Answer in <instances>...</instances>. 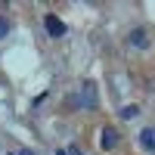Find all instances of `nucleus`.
<instances>
[{"label": "nucleus", "instance_id": "f257e3e1", "mask_svg": "<svg viewBox=\"0 0 155 155\" xmlns=\"http://www.w3.org/2000/svg\"><path fill=\"white\" fill-rule=\"evenodd\" d=\"M44 28H47L50 37H62V34H65V22H62L59 16H53V12H50V16L44 19Z\"/></svg>", "mask_w": 155, "mask_h": 155}, {"label": "nucleus", "instance_id": "f03ea898", "mask_svg": "<svg viewBox=\"0 0 155 155\" xmlns=\"http://www.w3.org/2000/svg\"><path fill=\"white\" fill-rule=\"evenodd\" d=\"M74 102H78V106H96V87L93 84H84L81 87V96H78Z\"/></svg>", "mask_w": 155, "mask_h": 155}, {"label": "nucleus", "instance_id": "7ed1b4c3", "mask_svg": "<svg viewBox=\"0 0 155 155\" xmlns=\"http://www.w3.org/2000/svg\"><path fill=\"white\" fill-rule=\"evenodd\" d=\"M140 146L146 152H155V127H143L140 130Z\"/></svg>", "mask_w": 155, "mask_h": 155}, {"label": "nucleus", "instance_id": "20e7f679", "mask_svg": "<svg viewBox=\"0 0 155 155\" xmlns=\"http://www.w3.org/2000/svg\"><path fill=\"white\" fill-rule=\"evenodd\" d=\"M118 130H115V127H106V130H102V140H99V143H102V149H115V146H118Z\"/></svg>", "mask_w": 155, "mask_h": 155}, {"label": "nucleus", "instance_id": "39448f33", "mask_svg": "<svg viewBox=\"0 0 155 155\" xmlns=\"http://www.w3.org/2000/svg\"><path fill=\"white\" fill-rule=\"evenodd\" d=\"M130 44H134V47H140V50H143V47H149L146 31H143V28H134V31H130Z\"/></svg>", "mask_w": 155, "mask_h": 155}, {"label": "nucleus", "instance_id": "423d86ee", "mask_svg": "<svg viewBox=\"0 0 155 155\" xmlns=\"http://www.w3.org/2000/svg\"><path fill=\"white\" fill-rule=\"evenodd\" d=\"M137 115H140V106H124V109H121V118H127V121L137 118Z\"/></svg>", "mask_w": 155, "mask_h": 155}, {"label": "nucleus", "instance_id": "0eeeda50", "mask_svg": "<svg viewBox=\"0 0 155 155\" xmlns=\"http://www.w3.org/2000/svg\"><path fill=\"white\" fill-rule=\"evenodd\" d=\"M6 34H9V19L0 16V37H6Z\"/></svg>", "mask_w": 155, "mask_h": 155}, {"label": "nucleus", "instance_id": "6e6552de", "mask_svg": "<svg viewBox=\"0 0 155 155\" xmlns=\"http://www.w3.org/2000/svg\"><path fill=\"white\" fill-rule=\"evenodd\" d=\"M19 155H37V152H31V149H22V152H19Z\"/></svg>", "mask_w": 155, "mask_h": 155}, {"label": "nucleus", "instance_id": "1a4fd4ad", "mask_svg": "<svg viewBox=\"0 0 155 155\" xmlns=\"http://www.w3.org/2000/svg\"><path fill=\"white\" fill-rule=\"evenodd\" d=\"M56 155H68V149H59V152H56Z\"/></svg>", "mask_w": 155, "mask_h": 155}]
</instances>
